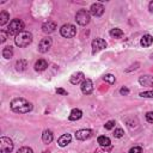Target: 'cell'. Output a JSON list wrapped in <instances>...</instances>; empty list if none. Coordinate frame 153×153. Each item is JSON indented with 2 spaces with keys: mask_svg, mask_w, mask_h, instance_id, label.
I'll return each instance as SVG.
<instances>
[{
  "mask_svg": "<svg viewBox=\"0 0 153 153\" xmlns=\"http://www.w3.org/2000/svg\"><path fill=\"white\" fill-rule=\"evenodd\" d=\"M0 38H1V39H0L1 42H5V41H6V38H7V33H6L4 30H1V31H0Z\"/></svg>",
  "mask_w": 153,
  "mask_h": 153,
  "instance_id": "cell-32",
  "label": "cell"
},
{
  "mask_svg": "<svg viewBox=\"0 0 153 153\" xmlns=\"http://www.w3.org/2000/svg\"><path fill=\"white\" fill-rule=\"evenodd\" d=\"M17 153H33V151L30 148V147H22V148H19L18 149V152Z\"/></svg>",
  "mask_w": 153,
  "mask_h": 153,
  "instance_id": "cell-26",
  "label": "cell"
},
{
  "mask_svg": "<svg viewBox=\"0 0 153 153\" xmlns=\"http://www.w3.org/2000/svg\"><path fill=\"white\" fill-rule=\"evenodd\" d=\"M90 13L93 16V17H100L103 13H104V6L99 2H96L91 6L90 8Z\"/></svg>",
  "mask_w": 153,
  "mask_h": 153,
  "instance_id": "cell-9",
  "label": "cell"
},
{
  "mask_svg": "<svg viewBox=\"0 0 153 153\" xmlns=\"http://www.w3.org/2000/svg\"><path fill=\"white\" fill-rule=\"evenodd\" d=\"M120 92H121V94H128V93H129V90H128L127 87H122V88L120 90Z\"/></svg>",
  "mask_w": 153,
  "mask_h": 153,
  "instance_id": "cell-33",
  "label": "cell"
},
{
  "mask_svg": "<svg viewBox=\"0 0 153 153\" xmlns=\"http://www.w3.org/2000/svg\"><path fill=\"white\" fill-rule=\"evenodd\" d=\"M98 143H99L100 146H103V147H106V146H109V145L111 143V141H110V139H109L108 136L102 135V136L98 137Z\"/></svg>",
  "mask_w": 153,
  "mask_h": 153,
  "instance_id": "cell-20",
  "label": "cell"
},
{
  "mask_svg": "<svg viewBox=\"0 0 153 153\" xmlns=\"http://www.w3.org/2000/svg\"><path fill=\"white\" fill-rule=\"evenodd\" d=\"M81 116H82V111L80 109H73L71 111L68 118H69V121H78L81 118Z\"/></svg>",
  "mask_w": 153,
  "mask_h": 153,
  "instance_id": "cell-16",
  "label": "cell"
},
{
  "mask_svg": "<svg viewBox=\"0 0 153 153\" xmlns=\"http://www.w3.org/2000/svg\"><path fill=\"white\" fill-rule=\"evenodd\" d=\"M56 92H57V93H60V94H67V91H65L63 88H57V90H56Z\"/></svg>",
  "mask_w": 153,
  "mask_h": 153,
  "instance_id": "cell-34",
  "label": "cell"
},
{
  "mask_svg": "<svg viewBox=\"0 0 153 153\" xmlns=\"http://www.w3.org/2000/svg\"><path fill=\"white\" fill-rule=\"evenodd\" d=\"M152 59H153V55H152Z\"/></svg>",
  "mask_w": 153,
  "mask_h": 153,
  "instance_id": "cell-36",
  "label": "cell"
},
{
  "mask_svg": "<svg viewBox=\"0 0 153 153\" xmlns=\"http://www.w3.org/2000/svg\"><path fill=\"white\" fill-rule=\"evenodd\" d=\"M13 149V142L10 137L2 136L0 139V153H11Z\"/></svg>",
  "mask_w": 153,
  "mask_h": 153,
  "instance_id": "cell-6",
  "label": "cell"
},
{
  "mask_svg": "<svg viewBox=\"0 0 153 153\" xmlns=\"http://www.w3.org/2000/svg\"><path fill=\"white\" fill-rule=\"evenodd\" d=\"M55 29H56V24L51 20H48L42 25V31L44 33H51L55 31Z\"/></svg>",
  "mask_w": 153,
  "mask_h": 153,
  "instance_id": "cell-12",
  "label": "cell"
},
{
  "mask_svg": "<svg viewBox=\"0 0 153 153\" xmlns=\"http://www.w3.org/2000/svg\"><path fill=\"white\" fill-rule=\"evenodd\" d=\"M141 45L142 47H149L152 43H153V37L151 35H143L141 37V41H140Z\"/></svg>",
  "mask_w": 153,
  "mask_h": 153,
  "instance_id": "cell-17",
  "label": "cell"
},
{
  "mask_svg": "<svg viewBox=\"0 0 153 153\" xmlns=\"http://www.w3.org/2000/svg\"><path fill=\"white\" fill-rule=\"evenodd\" d=\"M92 136V131L90 129H80L75 133V137L76 140H80V141H84V140H87Z\"/></svg>",
  "mask_w": 153,
  "mask_h": 153,
  "instance_id": "cell-10",
  "label": "cell"
},
{
  "mask_svg": "<svg viewBox=\"0 0 153 153\" xmlns=\"http://www.w3.org/2000/svg\"><path fill=\"white\" fill-rule=\"evenodd\" d=\"M141 97H145V98H153V91H146V92H141L140 93Z\"/></svg>",
  "mask_w": 153,
  "mask_h": 153,
  "instance_id": "cell-30",
  "label": "cell"
},
{
  "mask_svg": "<svg viewBox=\"0 0 153 153\" xmlns=\"http://www.w3.org/2000/svg\"><path fill=\"white\" fill-rule=\"evenodd\" d=\"M47 67H48V62H47L45 60H43V59L38 60V61L35 63V69H36V71H38V72L44 71Z\"/></svg>",
  "mask_w": 153,
  "mask_h": 153,
  "instance_id": "cell-19",
  "label": "cell"
},
{
  "mask_svg": "<svg viewBox=\"0 0 153 153\" xmlns=\"http://www.w3.org/2000/svg\"><path fill=\"white\" fill-rule=\"evenodd\" d=\"M60 33H61V36H63L66 38H72L76 35V29L73 24H65L61 26Z\"/></svg>",
  "mask_w": 153,
  "mask_h": 153,
  "instance_id": "cell-4",
  "label": "cell"
},
{
  "mask_svg": "<svg viewBox=\"0 0 153 153\" xmlns=\"http://www.w3.org/2000/svg\"><path fill=\"white\" fill-rule=\"evenodd\" d=\"M115 124H116V123H115V121H112V120H111V121H108V122L105 123V126H104V127H105V129L110 130V129H112V128L115 127Z\"/></svg>",
  "mask_w": 153,
  "mask_h": 153,
  "instance_id": "cell-28",
  "label": "cell"
},
{
  "mask_svg": "<svg viewBox=\"0 0 153 153\" xmlns=\"http://www.w3.org/2000/svg\"><path fill=\"white\" fill-rule=\"evenodd\" d=\"M129 153H142V148L140 146H134L129 149Z\"/></svg>",
  "mask_w": 153,
  "mask_h": 153,
  "instance_id": "cell-27",
  "label": "cell"
},
{
  "mask_svg": "<svg viewBox=\"0 0 153 153\" xmlns=\"http://www.w3.org/2000/svg\"><path fill=\"white\" fill-rule=\"evenodd\" d=\"M123 130L121 129V128H117V129H115V131H114V136L115 137H122L123 136Z\"/></svg>",
  "mask_w": 153,
  "mask_h": 153,
  "instance_id": "cell-29",
  "label": "cell"
},
{
  "mask_svg": "<svg viewBox=\"0 0 153 153\" xmlns=\"http://www.w3.org/2000/svg\"><path fill=\"white\" fill-rule=\"evenodd\" d=\"M16 66H17V71H24L25 67H26V62H25L24 60H20V61L17 62Z\"/></svg>",
  "mask_w": 153,
  "mask_h": 153,
  "instance_id": "cell-25",
  "label": "cell"
},
{
  "mask_svg": "<svg viewBox=\"0 0 153 153\" xmlns=\"http://www.w3.org/2000/svg\"><path fill=\"white\" fill-rule=\"evenodd\" d=\"M103 79H104V81L109 82L110 85H112V84L115 82V76H114L112 74H105V75L103 76Z\"/></svg>",
  "mask_w": 153,
  "mask_h": 153,
  "instance_id": "cell-24",
  "label": "cell"
},
{
  "mask_svg": "<svg viewBox=\"0 0 153 153\" xmlns=\"http://www.w3.org/2000/svg\"><path fill=\"white\" fill-rule=\"evenodd\" d=\"M14 42L18 47H27L32 42V35L29 31H22L16 36Z\"/></svg>",
  "mask_w": 153,
  "mask_h": 153,
  "instance_id": "cell-2",
  "label": "cell"
},
{
  "mask_svg": "<svg viewBox=\"0 0 153 153\" xmlns=\"http://www.w3.org/2000/svg\"><path fill=\"white\" fill-rule=\"evenodd\" d=\"M12 55H13V49H12V47H5V48L2 49V56H4L5 59H11Z\"/></svg>",
  "mask_w": 153,
  "mask_h": 153,
  "instance_id": "cell-22",
  "label": "cell"
},
{
  "mask_svg": "<svg viewBox=\"0 0 153 153\" xmlns=\"http://www.w3.org/2000/svg\"><path fill=\"white\" fill-rule=\"evenodd\" d=\"M51 43H53V42H51V38H49V37L43 38V39L39 42V44H38V51L42 53V54L47 53V51L50 49Z\"/></svg>",
  "mask_w": 153,
  "mask_h": 153,
  "instance_id": "cell-7",
  "label": "cell"
},
{
  "mask_svg": "<svg viewBox=\"0 0 153 153\" xmlns=\"http://www.w3.org/2000/svg\"><path fill=\"white\" fill-rule=\"evenodd\" d=\"M110 36L114 37V38H121L123 36V31L121 29H118V27H115V29H112L110 31Z\"/></svg>",
  "mask_w": 153,
  "mask_h": 153,
  "instance_id": "cell-21",
  "label": "cell"
},
{
  "mask_svg": "<svg viewBox=\"0 0 153 153\" xmlns=\"http://www.w3.org/2000/svg\"><path fill=\"white\" fill-rule=\"evenodd\" d=\"M11 109L17 114H26L31 111L32 104L24 98H14L11 102Z\"/></svg>",
  "mask_w": 153,
  "mask_h": 153,
  "instance_id": "cell-1",
  "label": "cell"
},
{
  "mask_svg": "<svg viewBox=\"0 0 153 153\" xmlns=\"http://www.w3.org/2000/svg\"><path fill=\"white\" fill-rule=\"evenodd\" d=\"M75 20L79 25H87L90 23V13L86 10H79L75 14Z\"/></svg>",
  "mask_w": 153,
  "mask_h": 153,
  "instance_id": "cell-5",
  "label": "cell"
},
{
  "mask_svg": "<svg viewBox=\"0 0 153 153\" xmlns=\"http://www.w3.org/2000/svg\"><path fill=\"white\" fill-rule=\"evenodd\" d=\"M81 92L84 94H90L92 91H93V84L90 79H85L82 82H81Z\"/></svg>",
  "mask_w": 153,
  "mask_h": 153,
  "instance_id": "cell-11",
  "label": "cell"
},
{
  "mask_svg": "<svg viewBox=\"0 0 153 153\" xmlns=\"http://www.w3.org/2000/svg\"><path fill=\"white\" fill-rule=\"evenodd\" d=\"M24 29V23L20 20V19H13V20H11V23H10V25H8V30H7V32L10 33V35H18V33H20L22 31H24L23 30Z\"/></svg>",
  "mask_w": 153,
  "mask_h": 153,
  "instance_id": "cell-3",
  "label": "cell"
},
{
  "mask_svg": "<svg viewBox=\"0 0 153 153\" xmlns=\"http://www.w3.org/2000/svg\"><path fill=\"white\" fill-rule=\"evenodd\" d=\"M148 8H149V11H151V12H153V1H151V2H149Z\"/></svg>",
  "mask_w": 153,
  "mask_h": 153,
  "instance_id": "cell-35",
  "label": "cell"
},
{
  "mask_svg": "<svg viewBox=\"0 0 153 153\" xmlns=\"http://www.w3.org/2000/svg\"><path fill=\"white\" fill-rule=\"evenodd\" d=\"M8 19H10V16H8V13H7L6 11H2V12L0 13V25H4V24H6Z\"/></svg>",
  "mask_w": 153,
  "mask_h": 153,
  "instance_id": "cell-23",
  "label": "cell"
},
{
  "mask_svg": "<svg viewBox=\"0 0 153 153\" xmlns=\"http://www.w3.org/2000/svg\"><path fill=\"white\" fill-rule=\"evenodd\" d=\"M106 47V42L103 38H96L92 41V51L93 53H98L100 50H103Z\"/></svg>",
  "mask_w": 153,
  "mask_h": 153,
  "instance_id": "cell-8",
  "label": "cell"
},
{
  "mask_svg": "<svg viewBox=\"0 0 153 153\" xmlns=\"http://www.w3.org/2000/svg\"><path fill=\"white\" fill-rule=\"evenodd\" d=\"M139 82L142 86H153V75H141Z\"/></svg>",
  "mask_w": 153,
  "mask_h": 153,
  "instance_id": "cell-14",
  "label": "cell"
},
{
  "mask_svg": "<svg viewBox=\"0 0 153 153\" xmlns=\"http://www.w3.org/2000/svg\"><path fill=\"white\" fill-rule=\"evenodd\" d=\"M53 139H54V135H53V133L50 130H44L43 131V134H42V141L44 143H50L53 141Z\"/></svg>",
  "mask_w": 153,
  "mask_h": 153,
  "instance_id": "cell-18",
  "label": "cell"
},
{
  "mask_svg": "<svg viewBox=\"0 0 153 153\" xmlns=\"http://www.w3.org/2000/svg\"><path fill=\"white\" fill-rule=\"evenodd\" d=\"M145 117H146V120H147V122H149V123H153V112H147L146 115H145Z\"/></svg>",
  "mask_w": 153,
  "mask_h": 153,
  "instance_id": "cell-31",
  "label": "cell"
},
{
  "mask_svg": "<svg viewBox=\"0 0 153 153\" xmlns=\"http://www.w3.org/2000/svg\"><path fill=\"white\" fill-rule=\"evenodd\" d=\"M84 80H85V76H84V73H82V72L74 73V74H72V76H71V82H72L73 85L81 84Z\"/></svg>",
  "mask_w": 153,
  "mask_h": 153,
  "instance_id": "cell-13",
  "label": "cell"
},
{
  "mask_svg": "<svg viewBox=\"0 0 153 153\" xmlns=\"http://www.w3.org/2000/svg\"><path fill=\"white\" fill-rule=\"evenodd\" d=\"M71 140H72V136H71V134H63V135H61V136L59 137V140H57V143H59V146H61V147H65V146H67V145L71 142Z\"/></svg>",
  "mask_w": 153,
  "mask_h": 153,
  "instance_id": "cell-15",
  "label": "cell"
}]
</instances>
